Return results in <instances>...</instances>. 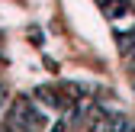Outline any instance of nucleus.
<instances>
[{"label": "nucleus", "instance_id": "obj_1", "mask_svg": "<svg viewBox=\"0 0 135 132\" xmlns=\"http://www.w3.org/2000/svg\"><path fill=\"white\" fill-rule=\"evenodd\" d=\"M132 87H135V71H132Z\"/></svg>", "mask_w": 135, "mask_h": 132}, {"label": "nucleus", "instance_id": "obj_2", "mask_svg": "<svg viewBox=\"0 0 135 132\" xmlns=\"http://www.w3.org/2000/svg\"><path fill=\"white\" fill-rule=\"evenodd\" d=\"M132 132H135V129H132Z\"/></svg>", "mask_w": 135, "mask_h": 132}]
</instances>
